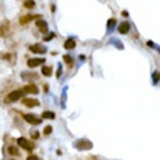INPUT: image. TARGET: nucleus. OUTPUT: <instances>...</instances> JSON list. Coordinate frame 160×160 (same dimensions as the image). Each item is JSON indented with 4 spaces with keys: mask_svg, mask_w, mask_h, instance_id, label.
Segmentation results:
<instances>
[{
    "mask_svg": "<svg viewBox=\"0 0 160 160\" xmlns=\"http://www.w3.org/2000/svg\"><path fill=\"white\" fill-rule=\"evenodd\" d=\"M74 147L77 150H80V152H87V150H92L93 144H92V141H89L86 138H81V140H77L74 143Z\"/></svg>",
    "mask_w": 160,
    "mask_h": 160,
    "instance_id": "f257e3e1",
    "label": "nucleus"
},
{
    "mask_svg": "<svg viewBox=\"0 0 160 160\" xmlns=\"http://www.w3.org/2000/svg\"><path fill=\"white\" fill-rule=\"evenodd\" d=\"M23 95H25V93H23V90H22V89H21V90H13V92H10V93L6 96V103H12V102H15V101L21 99Z\"/></svg>",
    "mask_w": 160,
    "mask_h": 160,
    "instance_id": "f03ea898",
    "label": "nucleus"
},
{
    "mask_svg": "<svg viewBox=\"0 0 160 160\" xmlns=\"http://www.w3.org/2000/svg\"><path fill=\"white\" fill-rule=\"evenodd\" d=\"M18 144H19V147L25 149L26 152H32V150H34V143H31V141H29V140H26L25 137L18 138Z\"/></svg>",
    "mask_w": 160,
    "mask_h": 160,
    "instance_id": "7ed1b4c3",
    "label": "nucleus"
},
{
    "mask_svg": "<svg viewBox=\"0 0 160 160\" xmlns=\"http://www.w3.org/2000/svg\"><path fill=\"white\" fill-rule=\"evenodd\" d=\"M23 120L26 121L28 124H31V125H40L41 124V118H38L37 115H34V114H25L23 115Z\"/></svg>",
    "mask_w": 160,
    "mask_h": 160,
    "instance_id": "20e7f679",
    "label": "nucleus"
},
{
    "mask_svg": "<svg viewBox=\"0 0 160 160\" xmlns=\"http://www.w3.org/2000/svg\"><path fill=\"white\" fill-rule=\"evenodd\" d=\"M29 50L35 54H45L47 52V47L45 45H41V44H34L29 47Z\"/></svg>",
    "mask_w": 160,
    "mask_h": 160,
    "instance_id": "39448f33",
    "label": "nucleus"
},
{
    "mask_svg": "<svg viewBox=\"0 0 160 160\" xmlns=\"http://www.w3.org/2000/svg\"><path fill=\"white\" fill-rule=\"evenodd\" d=\"M44 58H29L28 60V67L29 69H35V67H38L41 64H44Z\"/></svg>",
    "mask_w": 160,
    "mask_h": 160,
    "instance_id": "423d86ee",
    "label": "nucleus"
},
{
    "mask_svg": "<svg viewBox=\"0 0 160 160\" xmlns=\"http://www.w3.org/2000/svg\"><path fill=\"white\" fill-rule=\"evenodd\" d=\"M22 90H23L25 95H26V93H31V95H37V93H38V87H37L35 84H26Z\"/></svg>",
    "mask_w": 160,
    "mask_h": 160,
    "instance_id": "0eeeda50",
    "label": "nucleus"
},
{
    "mask_svg": "<svg viewBox=\"0 0 160 160\" xmlns=\"http://www.w3.org/2000/svg\"><path fill=\"white\" fill-rule=\"evenodd\" d=\"M10 35V29H9V23L3 22L0 25V37H9Z\"/></svg>",
    "mask_w": 160,
    "mask_h": 160,
    "instance_id": "6e6552de",
    "label": "nucleus"
},
{
    "mask_svg": "<svg viewBox=\"0 0 160 160\" xmlns=\"http://www.w3.org/2000/svg\"><path fill=\"white\" fill-rule=\"evenodd\" d=\"M35 25H37V28L40 29L41 32H47V31H48V25H47V22L42 21V19H37Z\"/></svg>",
    "mask_w": 160,
    "mask_h": 160,
    "instance_id": "1a4fd4ad",
    "label": "nucleus"
},
{
    "mask_svg": "<svg viewBox=\"0 0 160 160\" xmlns=\"http://www.w3.org/2000/svg\"><path fill=\"white\" fill-rule=\"evenodd\" d=\"M23 105H25V106H28V108H34V106H38V105H40V102H38L37 99H29V98H25V99H23Z\"/></svg>",
    "mask_w": 160,
    "mask_h": 160,
    "instance_id": "9d476101",
    "label": "nucleus"
},
{
    "mask_svg": "<svg viewBox=\"0 0 160 160\" xmlns=\"http://www.w3.org/2000/svg\"><path fill=\"white\" fill-rule=\"evenodd\" d=\"M118 32L120 34H128L130 32V22H122L120 26H118Z\"/></svg>",
    "mask_w": 160,
    "mask_h": 160,
    "instance_id": "9b49d317",
    "label": "nucleus"
},
{
    "mask_svg": "<svg viewBox=\"0 0 160 160\" xmlns=\"http://www.w3.org/2000/svg\"><path fill=\"white\" fill-rule=\"evenodd\" d=\"M21 77L23 80H38V74H37V73H25V72H23V73L21 74Z\"/></svg>",
    "mask_w": 160,
    "mask_h": 160,
    "instance_id": "f8f14e48",
    "label": "nucleus"
},
{
    "mask_svg": "<svg viewBox=\"0 0 160 160\" xmlns=\"http://www.w3.org/2000/svg\"><path fill=\"white\" fill-rule=\"evenodd\" d=\"M115 26H117V21L112 18V19H109L108 21V28H106V32L108 34H112L114 32V29H115Z\"/></svg>",
    "mask_w": 160,
    "mask_h": 160,
    "instance_id": "ddd939ff",
    "label": "nucleus"
},
{
    "mask_svg": "<svg viewBox=\"0 0 160 160\" xmlns=\"http://www.w3.org/2000/svg\"><path fill=\"white\" fill-rule=\"evenodd\" d=\"M34 19L37 21V16L35 15H26V16H22L19 22H21V25H25V23H28L29 21H34Z\"/></svg>",
    "mask_w": 160,
    "mask_h": 160,
    "instance_id": "4468645a",
    "label": "nucleus"
},
{
    "mask_svg": "<svg viewBox=\"0 0 160 160\" xmlns=\"http://www.w3.org/2000/svg\"><path fill=\"white\" fill-rule=\"evenodd\" d=\"M67 90H69V89L64 87L63 92H61V102H60V103H61V108H63V109L66 108V102H67Z\"/></svg>",
    "mask_w": 160,
    "mask_h": 160,
    "instance_id": "2eb2a0df",
    "label": "nucleus"
},
{
    "mask_svg": "<svg viewBox=\"0 0 160 160\" xmlns=\"http://www.w3.org/2000/svg\"><path fill=\"white\" fill-rule=\"evenodd\" d=\"M74 47H76V41L72 40V38H69V40L64 42V48L66 50H73Z\"/></svg>",
    "mask_w": 160,
    "mask_h": 160,
    "instance_id": "dca6fc26",
    "label": "nucleus"
},
{
    "mask_svg": "<svg viewBox=\"0 0 160 160\" xmlns=\"http://www.w3.org/2000/svg\"><path fill=\"white\" fill-rule=\"evenodd\" d=\"M42 118H44V120H47V118H48V120H54V118H55V114H54L52 111H45V112L42 114Z\"/></svg>",
    "mask_w": 160,
    "mask_h": 160,
    "instance_id": "f3484780",
    "label": "nucleus"
},
{
    "mask_svg": "<svg viewBox=\"0 0 160 160\" xmlns=\"http://www.w3.org/2000/svg\"><path fill=\"white\" fill-rule=\"evenodd\" d=\"M42 74L50 77V76L52 74V69H51L50 66H44V67H42Z\"/></svg>",
    "mask_w": 160,
    "mask_h": 160,
    "instance_id": "a211bd4d",
    "label": "nucleus"
},
{
    "mask_svg": "<svg viewBox=\"0 0 160 160\" xmlns=\"http://www.w3.org/2000/svg\"><path fill=\"white\" fill-rule=\"evenodd\" d=\"M159 81H160V73L154 72V73H153V76H152V83H153V84H157Z\"/></svg>",
    "mask_w": 160,
    "mask_h": 160,
    "instance_id": "6ab92c4d",
    "label": "nucleus"
},
{
    "mask_svg": "<svg viewBox=\"0 0 160 160\" xmlns=\"http://www.w3.org/2000/svg\"><path fill=\"white\" fill-rule=\"evenodd\" d=\"M111 44H114L118 50H124V45H122V42H121L120 40H115V38H112L111 40Z\"/></svg>",
    "mask_w": 160,
    "mask_h": 160,
    "instance_id": "aec40b11",
    "label": "nucleus"
},
{
    "mask_svg": "<svg viewBox=\"0 0 160 160\" xmlns=\"http://www.w3.org/2000/svg\"><path fill=\"white\" fill-rule=\"evenodd\" d=\"M7 152H9V154H12V156H19V150H18L16 147H13V146H10V147L7 149Z\"/></svg>",
    "mask_w": 160,
    "mask_h": 160,
    "instance_id": "412c9836",
    "label": "nucleus"
},
{
    "mask_svg": "<svg viewBox=\"0 0 160 160\" xmlns=\"http://www.w3.org/2000/svg\"><path fill=\"white\" fill-rule=\"evenodd\" d=\"M25 7L26 9H34L35 7V1L34 0H26L25 1Z\"/></svg>",
    "mask_w": 160,
    "mask_h": 160,
    "instance_id": "4be33fe9",
    "label": "nucleus"
},
{
    "mask_svg": "<svg viewBox=\"0 0 160 160\" xmlns=\"http://www.w3.org/2000/svg\"><path fill=\"white\" fill-rule=\"evenodd\" d=\"M147 45H149L150 48H154V50H157V51L160 52V47L156 44V42H153V41H149V42H147Z\"/></svg>",
    "mask_w": 160,
    "mask_h": 160,
    "instance_id": "5701e85b",
    "label": "nucleus"
},
{
    "mask_svg": "<svg viewBox=\"0 0 160 160\" xmlns=\"http://www.w3.org/2000/svg\"><path fill=\"white\" fill-rule=\"evenodd\" d=\"M64 61H66L67 64H70V66L73 64V58H72V57H70L69 54H66V55H64Z\"/></svg>",
    "mask_w": 160,
    "mask_h": 160,
    "instance_id": "b1692460",
    "label": "nucleus"
},
{
    "mask_svg": "<svg viewBox=\"0 0 160 160\" xmlns=\"http://www.w3.org/2000/svg\"><path fill=\"white\" fill-rule=\"evenodd\" d=\"M61 74H63V66H61V64H58V70H57V77L60 79V77H61Z\"/></svg>",
    "mask_w": 160,
    "mask_h": 160,
    "instance_id": "393cba45",
    "label": "nucleus"
},
{
    "mask_svg": "<svg viewBox=\"0 0 160 160\" xmlns=\"http://www.w3.org/2000/svg\"><path fill=\"white\" fill-rule=\"evenodd\" d=\"M31 137H32V138H38V137H40V132H38L37 130H32V131H31Z\"/></svg>",
    "mask_w": 160,
    "mask_h": 160,
    "instance_id": "a878e982",
    "label": "nucleus"
},
{
    "mask_svg": "<svg viewBox=\"0 0 160 160\" xmlns=\"http://www.w3.org/2000/svg\"><path fill=\"white\" fill-rule=\"evenodd\" d=\"M51 131H52V128L48 125V127H45V130H44V134H45V135H48V134H51Z\"/></svg>",
    "mask_w": 160,
    "mask_h": 160,
    "instance_id": "bb28decb",
    "label": "nucleus"
},
{
    "mask_svg": "<svg viewBox=\"0 0 160 160\" xmlns=\"http://www.w3.org/2000/svg\"><path fill=\"white\" fill-rule=\"evenodd\" d=\"M52 38H54V34H50V35H45L44 37V41H51Z\"/></svg>",
    "mask_w": 160,
    "mask_h": 160,
    "instance_id": "cd10ccee",
    "label": "nucleus"
},
{
    "mask_svg": "<svg viewBox=\"0 0 160 160\" xmlns=\"http://www.w3.org/2000/svg\"><path fill=\"white\" fill-rule=\"evenodd\" d=\"M26 160H40V157H37V156H29Z\"/></svg>",
    "mask_w": 160,
    "mask_h": 160,
    "instance_id": "c85d7f7f",
    "label": "nucleus"
},
{
    "mask_svg": "<svg viewBox=\"0 0 160 160\" xmlns=\"http://www.w3.org/2000/svg\"><path fill=\"white\" fill-rule=\"evenodd\" d=\"M79 60H80V61H84V60H86V57H84V55H79Z\"/></svg>",
    "mask_w": 160,
    "mask_h": 160,
    "instance_id": "c756f323",
    "label": "nucleus"
}]
</instances>
